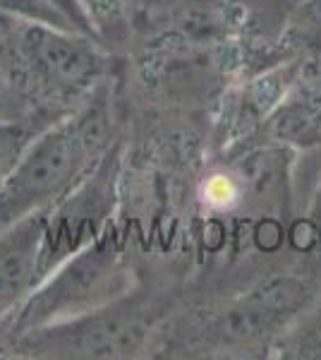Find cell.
<instances>
[{"label": "cell", "mask_w": 321, "mask_h": 360, "mask_svg": "<svg viewBox=\"0 0 321 360\" xmlns=\"http://www.w3.org/2000/svg\"><path fill=\"white\" fill-rule=\"evenodd\" d=\"M0 60L32 111L70 113L110 70V49L89 34L0 15Z\"/></svg>", "instance_id": "1"}, {"label": "cell", "mask_w": 321, "mask_h": 360, "mask_svg": "<svg viewBox=\"0 0 321 360\" xmlns=\"http://www.w3.org/2000/svg\"><path fill=\"white\" fill-rule=\"evenodd\" d=\"M108 106L96 91L34 139L0 188V231L44 214L89 176L110 149Z\"/></svg>", "instance_id": "2"}, {"label": "cell", "mask_w": 321, "mask_h": 360, "mask_svg": "<svg viewBox=\"0 0 321 360\" xmlns=\"http://www.w3.org/2000/svg\"><path fill=\"white\" fill-rule=\"evenodd\" d=\"M130 264L118 238L108 226L94 243L58 264L29 293V298L17 307L15 315L0 324V341L10 344L34 329L86 315L130 295Z\"/></svg>", "instance_id": "3"}, {"label": "cell", "mask_w": 321, "mask_h": 360, "mask_svg": "<svg viewBox=\"0 0 321 360\" xmlns=\"http://www.w3.org/2000/svg\"><path fill=\"white\" fill-rule=\"evenodd\" d=\"M120 142H113L98 166L89 173L67 197L53 205L46 217L44 245H41V281L63 264L67 257L79 252L110 226L115 209L120 176Z\"/></svg>", "instance_id": "4"}, {"label": "cell", "mask_w": 321, "mask_h": 360, "mask_svg": "<svg viewBox=\"0 0 321 360\" xmlns=\"http://www.w3.org/2000/svg\"><path fill=\"white\" fill-rule=\"evenodd\" d=\"M127 298V295H125ZM91 310L86 315L60 324L22 334L8 348L25 351L29 356H65V358H115L130 356L139 346L144 327L137 312L122 307V300Z\"/></svg>", "instance_id": "5"}, {"label": "cell", "mask_w": 321, "mask_h": 360, "mask_svg": "<svg viewBox=\"0 0 321 360\" xmlns=\"http://www.w3.org/2000/svg\"><path fill=\"white\" fill-rule=\"evenodd\" d=\"M46 217L32 214L0 231V324L41 283V245H44Z\"/></svg>", "instance_id": "6"}, {"label": "cell", "mask_w": 321, "mask_h": 360, "mask_svg": "<svg viewBox=\"0 0 321 360\" xmlns=\"http://www.w3.org/2000/svg\"><path fill=\"white\" fill-rule=\"evenodd\" d=\"M63 115L65 113L41 108V111H32L20 118L0 120V188L22 161V156L27 154V149L32 147L34 139Z\"/></svg>", "instance_id": "7"}, {"label": "cell", "mask_w": 321, "mask_h": 360, "mask_svg": "<svg viewBox=\"0 0 321 360\" xmlns=\"http://www.w3.org/2000/svg\"><path fill=\"white\" fill-rule=\"evenodd\" d=\"M89 17L98 41L103 46H118L130 39L132 0H77Z\"/></svg>", "instance_id": "8"}, {"label": "cell", "mask_w": 321, "mask_h": 360, "mask_svg": "<svg viewBox=\"0 0 321 360\" xmlns=\"http://www.w3.org/2000/svg\"><path fill=\"white\" fill-rule=\"evenodd\" d=\"M0 15L20 17V20H32V22H41V25L77 32L72 22H70L51 0H0Z\"/></svg>", "instance_id": "9"}, {"label": "cell", "mask_w": 321, "mask_h": 360, "mask_svg": "<svg viewBox=\"0 0 321 360\" xmlns=\"http://www.w3.org/2000/svg\"><path fill=\"white\" fill-rule=\"evenodd\" d=\"M41 111V108H39ZM32 113V108L25 103V98L20 96L17 86L10 77L5 63L0 60V120L3 118H20V115Z\"/></svg>", "instance_id": "10"}, {"label": "cell", "mask_w": 321, "mask_h": 360, "mask_svg": "<svg viewBox=\"0 0 321 360\" xmlns=\"http://www.w3.org/2000/svg\"><path fill=\"white\" fill-rule=\"evenodd\" d=\"M51 3H53L55 8L60 10V13L65 15L70 22H72L77 32H81V34H89V37L98 39V37H96V32H94V27H91V22H89V17L84 15V10L79 8L77 0H51Z\"/></svg>", "instance_id": "11"}]
</instances>
